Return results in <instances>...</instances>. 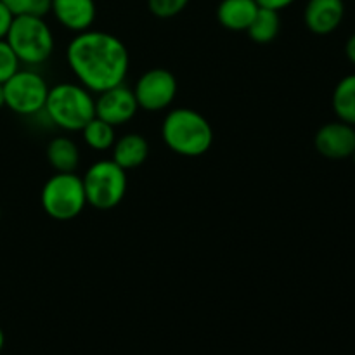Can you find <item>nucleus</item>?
<instances>
[{
  "label": "nucleus",
  "mask_w": 355,
  "mask_h": 355,
  "mask_svg": "<svg viewBox=\"0 0 355 355\" xmlns=\"http://www.w3.org/2000/svg\"><path fill=\"white\" fill-rule=\"evenodd\" d=\"M66 61L80 85L92 94L121 85L130 68V55L123 42L107 31L92 28L71 38Z\"/></svg>",
  "instance_id": "f257e3e1"
},
{
  "label": "nucleus",
  "mask_w": 355,
  "mask_h": 355,
  "mask_svg": "<svg viewBox=\"0 0 355 355\" xmlns=\"http://www.w3.org/2000/svg\"><path fill=\"white\" fill-rule=\"evenodd\" d=\"M162 137L166 148L184 158H200L214 144L210 121L196 110L175 107L168 111L162 123Z\"/></svg>",
  "instance_id": "f03ea898"
},
{
  "label": "nucleus",
  "mask_w": 355,
  "mask_h": 355,
  "mask_svg": "<svg viewBox=\"0 0 355 355\" xmlns=\"http://www.w3.org/2000/svg\"><path fill=\"white\" fill-rule=\"evenodd\" d=\"M44 114L54 127L80 132L96 116V99L80 83H58L49 89Z\"/></svg>",
  "instance_id": "7ed1b4c3"
},
{
  "label": "nucleus",
  "mask_w": 355,
  "mask_h": 355,
  "mask_svg": "<svg viewBox=\"0 0 355 355\" xmlns=\"http://www.w3.org/2000/svg\"><path fill=\"white\" fill-rule=\"evenodd\" d=\"M7 44L16 52L21 64H44L54 52V35L44 17L14 16L6 37Z\"/></svg>",
  "instance_id": "20e7f679"
},
{
  "label": "nucleus",
  "mask_w": 355,
  "mask_h": 355,
  "mask_svg": "<svg viewBox=\"0 0 355 355\" xmlns=\"http://www.w3.org/2000/svg\"><path fill=\"white\" fill-rule=\"evenodd\" d=\"M83 189L87 205L96 210H113L127 194V170L118 166L113 159H99L83 173Z\"/></svg>",
  "instance_id": "39448f33"
},
{
  "label": "nucleus",
  "mask_w": 355,
  "mask_h": 355,
  "mask_svg": "<svg viewBox=\"0 0 355 355\" xmlns=\"http://www.w3.org/2000/svg\"><path fill=\"white\" fill-rule=\"evenodd\" d=\"M40 203L45 214L54 220L76 218L87 207L82 177L76 175V172L54 173L42 187Z\"/></svg>",
  "instance_id": "423d86ee"
},
{
  "label": "nucleus",
  "mask_w": 355,
  "mask_h": 355,
  "mask_svg": "<svg viewBox=\"0 0 355 355\" xmlns=\"http://www.w3.org/2000/svg\"><path fill=\"white\" fill-rule=\"evenodd\" d=\"M49 89L40 73L31 68L19 69L3 83L6 107L21 116H37L44 111Z\"/></svg>",
  "instance_id": "0eeeda50"
},
{
  "label": "nucleus",
  "mask_w": 355,
  "mask_h": 355,
  "mask_svg": "<svg viewBox=\"0 0 355 355\" xmlns=\"http://www.w3.org/2000/svg\"><path fill=\"white\" fill-rule=\"evenodd\" d=\"M177 90L179 85L172 71L165 68H153L139 76L134 96L137 99L139 110L158 113L172 106Z\"/></svg>",
  "instance_id": "6e6552de"
},
{
  "label": "nucleus",
  "mask_w": 355,
  "mask_h": 355,
  "mask_svg": "<svg viewBox=\"0 0 355 355\" xmlns=\"http://www.w3.org/2000/svg\"><path fill=\"white\" fill-rule=\"evenodd\" d=\"M139 104L134 96V90L121 85L107 89L97 94L96 97V116L113 125L114 128L128 123L137 114Z\"/></svg>",
  "instance_id": "1a4fd4ad"
},
{
  "label": "nucleus",
  "mask_w": 355,
  "mask_h": 355,
  "mask_svg": "<svg viewBox=\"0 0 355 355\" xmlns=\"http://www.w3.org/2000/svg\"><path fill=\"white\" fill-rule=\"evenodd\" d=\"M315 151L328 159H347L355 153V127L345 121H331L315 132Z\"/></svg>",
  "instance_id": "9d476101"
},
{
  "label": "nucleus",
  "mask_w": 355,
  "mask_h": 355,
  "mask_svg": "<svg viewBox=\"0 0 355 355\" xmlns=\"http://www.w3.org/2000/svg\"><path fill=\"white\" fill-rule=\"evenodd\" d=\"M345 17L343 0H309L304 9L305 26L314 35H329Z\"/></svg>",
  "instance_id": "9b49d317"
},
{
  "label": "nucleus",
  "mask_w": 355,
  "mask_h": 355,
  "mask_svg": "<svg viewBox=\"0 0 355 355\" xmlns=\"http://www.w3.org/2000/svg\"><path fill=\"white\" fill-rule=\"evenodd\" d=\"M51 12L62 28L82 33L92 28L97 7L94 0H52Z\"/></svg>",
  "instance_id": "f8f14e48"
},
{
  "label": "nucleus",
  "mask_w": 355,
  "mask_h": 355,
  "mask_svg": "<svg viewBox=\"0 0 355 355\" xmlns=\"http://www.w3.org/2000/svg\"><path fill=\"white\" fill-rule=\"evenodd\" d=\"M259 9L255 0H220L217 21L229 31H246Z\"/></svg>",
  "instance_id": "ddd939ff"
},
{
  "label": "nucleus",
  "mask_w": 355,
  "mask_h": 355,
  "mask_svg": "<svg viewBox=\"0 0 355 355\" xmlns=\"http://www.w3.org/2000/svg\"><path fill=\"white\" fill-rule=\"evenodd\" d=\"M113 162L123 170H134L144 165L149 156V142L141 134H125L113 144Z\"/></svg>",
  "instance_id": "4468645a"
},
{
  "label": "nucleus",
  "mask_w": 355,
  "mask_h": 355,
  "mask_svg": "<svg viewBox=\"0 0 355 355\" xmlns=\"http://www.w3.org/2000/svg\"><path fill=\"white\" fill-rule=\"evenodd\" d=\"M47 162L55 173L76 172L80 165V149L69 137H55L47 146Z\"/></svg>",
  "instance_id": "2eb2a0df"
},
{
  "label": "nucleus",
  "mask_w": 355,
  "mask_h": 355,
  "mask_svg": "<svg viewBox=\"0 0 355 355\" xmlns=\"http://www.w3.org/2000/svg\"><path fill=\"white\" fill-rule=\"evenodd\" d=\"M333 111L340 121L355 127V73L343 76L336 83L331 97Z\"/></svg>",
  "instance_id": "dca6fc26"
},
{
  "label": "nucleus",
  "mask_w": 355,
  "mask_h": 355,
  "mask_svg": "<svg viewBox=\"0 0 355 355\" xmlns=\"http://www.w3.org/2000/svg\"><path fill=\"white\" fill-rule=\"evenodd\" d=\"M281 30V17L277 10H270V9H263L260 7L259 12L255 14L253 17L252 24L248 26L246 33L248 37L252 38L255 44L266 45L270 44L277 38Z\"/></svg>",
  "instance_id": "f3484780"
},
{
  "label": "nucleus",
  "mask_w": 355,
  "mask_h": 355,
  "mask_svg": "<svg viewBox=\"0 0 355 355\" xmlns=\"http://www.w3.org/2000/svg\"><path fill=\"white\" fill-rule=\"evenodd\" d=\"M80 132L83 134L85 144L94 151H107V149L113 148L114 141H116L113 125L106 123L97 116H94Z\"/></svg>",
  "instance_id": "a211bd4d"
},
{
  "label": "nucleus",
  "mask_w": 355,
  "mask_h": 355,
  "mask_svg": "<svg viewBox=\"0 0 355 355\" xmlns=\"http://www.w3.org/2000/svg\"><path fill=\"white\" fill-rule=\"evenodd\" d=\"M0 2L12 12V16L30 14V16L45 17L52 7V0H0Z\"/></svg>",
  "instance_id": "6ab92c4d"
},
{
  "label": "nucleus",
  "mask_w": 355,
  "mask_h": 355,
  "mask_svg": "<svg viewBox=\"0 0 355 355\" xmlns=\"http://www.w3.org/2000/svg\"><path fill=\"white\" fill-rule=\"evenodd\" d=\"M191 0H148V9L159 19L175 17L189 6Z\"/></svg>",
  "instance_id": "aec40b11"
},
{
  "label": "nucleus",
  "mask_w": 355,
  "mask_h": 355,
  "mask_svg": "<svg viewBox=\"0 0 355 355\" xmlns=\"http://www.w3.org/2000/svg\"><path fill=\"white\" fill-rule=\"evenodd\" d=\"M21 61L7 40H0V83H6L16 71H19Z\"/></svg>",
  "instance_id": "412c9836"
},
{
  "label": "nucleus",
  "mask_w": 355,
  "mask_h": 355,
  "mask_svg": "<svg viewBox=\"0 0 355 355\" xmlns=\"http://www.w3.org/2000/svg\"><path fill=\"white\" fill-rule=\"evenodd\" d=\"M12 19V12L0 2V40H3V38L7 37V31H9Z\"/></svg>",
  "instance_id": "4be33fe9"
},
{
  "label": "nucleus",
  "mask_w": 355,
  "mask_h": 355,
  "mask_svg": "<svg viewBox=\"0 0 355 355\" xmlns=\"http://www.w3.org/2000/svg\"><path fill=\"white\" fill-rule=\"evenodd\" d=\"M259 3V7H263V9H270V10H283L286 7H290L291 3H295V0H255Z\"/></svg>",
  "instance_id": "5701e85b"
},
{
  "label": "nucleus",
  "mask_w": 355,
  "mask_h": 355,
  "mask_svg": "<svg viewBox=\"0 0 355 355\" xmlns=\"http://www.w3.org/2000/svg\"><path fill=\"white\" fill-rule=\"evenodd\" d=\"M345 54H347V59H349V61L355 66V33L349 38V40H347Z\"/></svg>",
  "instance_id": "b1692460"
},
{
  "label": "nucleus",
  "mask_w": 355,
  "mask_h": 355,
  "mask_svg": "<svg viewBox=\"0 0 355 355\" xmlns=\"http://www.w3.org/2000/svg\"><path fill=\"white\" fill-rule=\"evenodd\" d=\"M6 106V97H3V85L0 83V110Z\"/></svg>",
  "instance_id": "393cba45"
},
{
  "label": "nucleus",
  "mask_w": 355,
  "mask_h": 355,
  "mask_svg": "<svg viewBox=\"0 0 355 355\" xmlns=\"http://www.w3.org/2000/svg\"><path fill=\"white\" fill-rule=\"evenodd\" d=\"M3 345H6V335H3L2 328H0V352H2Z\"/></svg>",
  "instance_id": "a878e982"
},
{
  "label": "nucleus",
  "mask_w": 355,
  "mask_h": 355,
  "mask_svg": "<svg viewBox=\"0 0 355 355\" xmlns=\"http://www.w3.org/2000/svg\"><path fill=\"white\" fill-rule=\"evenodd\" d=\"M350 158H352V159H354V163H355V153H354V155H352V156H350Z\"/></svg>",
  "instance_id": "bb28decb"
},
{
  "label": "nucleus",
  "mask_w": 355,
  "mask_h": 355,
  "mask_svg": "<svg viewBox=\"0 0 355 355\" xmlns=\"http://www.w3.org/2000/svg\"><path fill=\"white\" fill-rule=\"evenodd\" d=\"M0 217H2V210H0Z\"/></svg>",
  "instance_id": "cd10ccee"
}]
</instances>
